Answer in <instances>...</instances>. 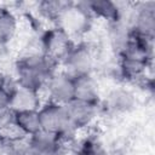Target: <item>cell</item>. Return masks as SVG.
Listing matches in <instances>:
<instances>
[{
	"label": "cell",
	"mask_w": 155,
	"mask_h": 155,
	"mask_svg": "<svg viewBox=\"0 0 155 155\" xmlns=\"http://www.w3.org/2000/svg\"><path fill=\"white\" fill-rule=\"evenodd\" d=\"M84 4L86 8L90 11V13L93 16V18H102L107 21L109 24L116 23L121 19L124 7H121L119 2L110 0H91L84 1Z\"/></svg>",
	"instance_id": "4fadbf2b"
},
{
	"label": "cell",
	"mask_w": 155,
	"mask_h": 155,
	"mask_svg": "<svg viewBox=\"0 0 155 155\" xmlns=\"http://www.w3.org/2000/svg\"><path fill=\"white\" fill-rule=\"evenodd\" d=\"M8 86V79L6 76V74H4L2 71H0V90L5 88Z\"/></svg>",
	"instance_id": "603a6c76"
},
{
	"label": "cell",
	"mask_w": 155,
	"mask_h": 155,
	"mask_svg": "<svg viewBox=\"0 0 155 155\" xmlns=\"http://www.w3.org/2000/svg\"><path fill=\"white\" fill-rule=\"evenodd\" d=\"M12 126V111L8 109L0 110V132L7 131Z\"/></svg>",
	"instance_id": "ac0fdd59"
},
{
	"label": "cell",
	"mask_w": 155,
	"mask_h": 155,
	"mask_svg": "<svg viewBox=\"0 0 155 155\" xmlns=\"http://www.w3.org/2000/svg\"><path fill=\"white\" fill-rule=\"evenodd\" d=\"M76 149L79 155H108L107 149L97 136H88L84 138Z\"/></svg>",
	"instance_id": "e0dca14e"
},
{
	"label": "cell",
	"mask_w": 155,
	"mask_h": 155,
	"mask_svg": "<svg viewBox=\"0 0 155 155\" xmlns=\"http://www.w3.org/2000/svg\"><path fill=\"white\" fill-rule=\"evenodd\" d=\"M137 107L136 94L126 87L111 88L104 99L101 101V109L111 115H124L133 111Z\"/></svg>",
	"instance_id": "ba28073f"
},
{
	"label": "cell",
	"mask_w": 155,
	"mask_h": 155,
	"mask_svg": "<svg viewBox=\"0 0 155 155\" xmlns=\"http://www.w3.org/2000/svg\"><path fill=\"white\" fill-rule=\"evenodd\" d=\"M38 113L41 130L57 134L64 144L70 143L75 138L78 131L68 119L65 105L47 101L41 104Z\"/></svg>",
	"instance_id": "277c9868"
},
{
	"label": "cell",
	"mask_w": 155,
	"mask_h": 155,
	"mask_svg": "<svg viewBox=\"0 0 155 155\" xmlns=\"http://www.w3.org/2000/svg\"><path fill=\"white\" fill-rule=\"evenodd\" d=\"M131 30L148 40L154 41L155 35V4L139 2L132 7Z\"/></svg>",
	"instance_id": "52a82bcc"
},
{
	"label": "cell",
	"mask_w": 155,
	"mask_h": 155,
	"mask_svg": "<svg viewBox=\"0 0 155 155\" xmlns=\"http://www.w3.org/2000/svg\"><path fill=\"white\" fill-rule=\"evenodd\" d=\"M74 99L101 104L102 99L99 94L98 82L92 74L74 78Z\"/></svg>",
	"instance_id": "7c38bea8"
},
{
	"label": "cell",
	"mask_w": 155,
	"mask_h": 155,
	"mask_svg": "<svg viewBox=\"0 0 155 155\" xmlns=\"http://www.w3.org/2000/svg\"><path fill=\"white\" fill-rule=\"evenodd\" d=\"M23 155H58V153H42V151L34 150V149H31V148L28 145V148H27V150L24 151Z\"/></svg>",
	"instance_id": "7402d4cb"
},
{
	"label": "cell",
	"mask_w": 155,
	"mask_h": 155,
	"mask_svg": "<svg viewBox=\"0 0 155 155\" xmlns=\"http://www.w3.org/2000/svg\"><path fill=\"white\" fill-rule=\"evenodd\" d=\"M18 28V19L15 12L0 4V47H6L15 38Z\"/></svg>",
	"instance_id": "2e32d148"
},
{
	"label": "cell",
	"mask_w": 155,
	"mask_h": 155,
	"mask_svg": "<svg viewBox=\"0 0 155 155\" xmlns=\"http://www.w3.org/2000/svg\"><path fill=\"white\" fill-rule=\"evenodd\" d=\"M57 64L41 52H31L21 56L15 64L16 85L40 92L45 88L50 76L56 71Z\"/></svg>",
	"instance_id": "7a4b0ae2"
},
{
	"label": "cell",
	"mask_w": 155,
	"mask_h": 155,
	"mask_svg": "<svg viewBox=\"0 0 155 155\" xmlns=\"http://www.w3.org/2000/svg\"><path fill=\"white\" fill-rule=\"evenodd\" d=\"M94 52L90 44L80 41L75 42L62 65H64V71L73 78L92 74L94 67Z\"/></svg>",
	"instance_id": "8992f818"
},
{
	"label": "cell",
	"mask_w": 155,
	"mask_h": 155,
	"mask_svg": "<svg viewBox=\"0 0 155 155\" xmlns=\"http://www.w3.org/2000/svg\"><path fill=\"white\" fill-rule=\"evenodd\" d=\"M7 145H8V140L6 136L2 132H0V155L7 154Z\"/></svg>",
	"instance_id": "44dd1931"
},
{
	"label": "cell",
	"mask_w": 155,
	"mask_h": 155,
	"mask_svg": "<svg viewBox=\"0 0 155 155\" xmlns=\"http://www.w3.org/2000/svg\"><path fill=\"white\" fill-rule=\"evenodd\" d=\"M10 98H11V91L8 86L0 90V110L10 108Z\"/></svg>",
	"instance_id": "d6986e66"
},
{
	"label": "cell",
	"mask_w": 155,
	"mask_h": 155,
	"mask_svg": "<svg viewBox=\"0 0 155 155\" xmlns=\"http://www.w3.org/2000/svg\"><path fill=\"white\" fill-rule=\"evenodd\" d=\"M75 41L62 29L57 27L48 28L42 31L40 36L41 53L57 65L62 64Z\"/></svg>",
	"instance_id": "5b68a950"
},
{
	"label": "cell",
	"mask_w": 155,
	"mask_h": 155,
	"mask_svg": "<svg viewBox=\"0 0 155 155\" xmlns=\"http://www.w3.org/2000/svg\"><path fill=\"white\" fill-rule=\"evenodd\" d=\"M65 109L70 124L79 132L93 124L101 111V104L73 99L65 105Z\"/></svg>",
	"instance_id": "30bf717a"
},
{
	"label": "cell",
	"mask_w": 155,
	"mask_h": 155,
	"mask_svg": "<svg viewBox=\"0 0 155 155\" xmlns=\"http://www.w3.org/2000/svg\"><path fill=\"white\" fill-rule=\"evenodd\" d=\"M10 110L11 111H29L39 110L41 107L40 92L22 87L16 85V82L10 87Z\"/></svg>",
	"instance_id": "8fae6325"
},
{
	"label": "cell",
	"mask_w": 155,
	"mask_h": 155,
	"mask_svg": "<svg viewBox=\"0 0 155 155\" xmlns=\"http://www.w3.org/2000/svg\"><path fill=\"white\" fill-rule=\"evenodd\" d=\"M54 27L62 29L73 40L88 33L92 28L93 16L86 8L84 1H63L54 19Z\"/></svg>",
	"instance_id": "3957f363"
},
{
	"label": "cell",
	"mask_w": 155,
	"mask_h": 155,
	"mask_svg": "<svg viewBox=\"0 0 155 155\" xmlns=\"http://www.w3.org/2000/svg\"><path fill=\"white\" fill-rule=\"evenodd\" d=\"M58 155H79V151L76 148L74 147H67V145H63L61 148V150L58 151Z\"/></svg>",
	"instance_id": "ffe728a7"
},
{
	"label": "cell",
	"mask_w": 155,
	"mask_h": 155,
	"mask_svg": "<svg viewBox=\"0 0 155 155\" xmlns=\"http://www.w3.org/2000/svg\"><path fill=\"white\" fill-rule=\"evenodd\" d=\"M12 125L27 138L41 130L38 110L12 111Z\"/></svg>",
	"instance_id": "5bb4252c"
},
{
	"label": "cell",
	"mask_w": 155,
	"mask_h": 155,
	"mask_svg": "<svg viewBox=\"0 0 155 155\" xmlns=\"http://www.w3.org/2000/svg\"><path fill=\"white\" fill-rule=\"evenodd\" d=\"M28 145L31 149L42 153H58L64 143L57 134L40 130L33 136L28 137Z\"/></svg>",
	"instance_id": "9a60e30c"
},
{
	"label": "cell",
	"mask_w": 155,
	"mask_h": 155,
	"mask_svg": "<svg viewBox=\"0 0 155 155\" xmlns=\"http://www.w3.org/2000/svg\"><path fill=\"white\" fill-rule=\"evenodd\" d=\"M45 88L48 94V101L54 103L67 105L74 99V78L64 70H56L50 76Z\"/></svg>",
	"instance_id": "9c48e42d"
},
{
	"label": "cell",
	"mask_w": 155,
	"mask_h": 155,
	"mask_svg": "<svg viewBox=\"0 0 155 155\" xmlns=\"http://www.w3.org/2000/svg\"><path fill=\"white\" fill-rule=\"evenodd\" d=\"M153 42L131 31L127 45L117 54V70L124 80L136 81L145 78L153 63Z\"/></svg>",
	"instance_id": "6da1fadb"
}]
</instances>
